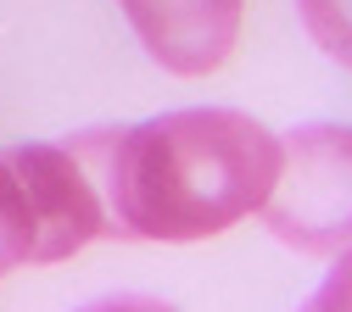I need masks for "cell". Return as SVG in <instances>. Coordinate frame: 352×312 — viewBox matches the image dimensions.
<instances>
[{"instance_id":"cell-2","label":"cell","mask_w":352,"mask_h":312,"mask_svg":"<svg viewBox=\"0 0 352 312\" xmlns=\"http://www.w3.org/2000/svg\"><path fill=\"white\" fill-rule=\"evenodd\" d=\"M263 223L291 251L330 256L352 245V128L302 123L280 140V167L263 195Z\"/></svg>"},{"instance_id":"cell-1","label":"cell","mask_w":352,"mask_h":312,"mask_svg":"<svg viewBox=\"0 0 352 312\" xmlns=\"http://www.w3.org/2000/svg\"><path fill=\"white\" fill-rule=\"evenodd\" d=\"M280 140L235 106L107 128L112 240H212L263 206Z\"/></svg>"},{"instance_id":"cell-4","label":"cell","mask_w":352,"mask_h":312,"mask_svg":"<svg viewBox=\"0 0 352 312\" xmlns=\"http://www.w3.org/2000/svg\"><path fill=\"white\" fill-rule=\"evenodd\" d=\"M307 34L319 39V51L341 67H352V0H296Z\"/></svg>"},{"instance_id":"cell-3","label":"cell","mask_w":352,"mask_h":312,"mask_svg":"<svg viewBox=\"0 0 352 312\" xmlns=\"http://www.w3.org/2000/svg\"><path fill=\"white\" fill-rule=\"evenodd\" d=\"M241 6L246 0H123L151 62L179 78H201L230 62L241 34Z\"/></svg>"},{"instance_id":"cell-5","label":"cell","mask_w":352,"mask_h":312,"mask_svg":"<svg viewBox=\"0 0 352 312\" xmlns=\"http://www.w3.org/2000/svg\"><path fill=\"white\" fill-rule=\"evenodd\" d=\"M302 312H352V245L341 251V262L330 267V279L319 285V296L307 301Z\"/></svg>"},{"instance_id":"cell-6","label":"cell","mask_w":352,"mask_h":312,"mask_svg":"<svg viewBox=\"0 0 352 312\" xmlns=\"http://www.w3.org/2000/svg\"><path fill=\"white\" fill-rule=\"evenodd\" d=\"M78 312H179L173 301H157V296H140V290H118V296H101Z\"/></svg>"}]
</instances>
